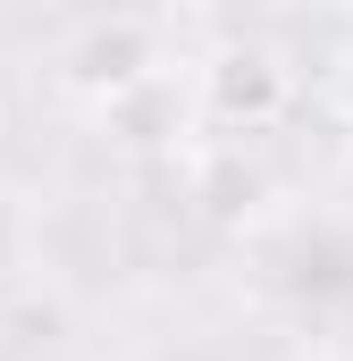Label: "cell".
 <instances>
[{
  "label": "cell",
  "mask_w": 353,
  "mask_h": 361,
  "mask_svg": "<svg viewBox=\"0 0 353 361\" xmlns=\"http://www.w3.org/2000/svg\"><path fill=\"white\" fill-rule=\"evenodd\" d=\"M185 126H202V92L176 85L169 68H160L152 85H135L126 101H109V109H101V135H109V143H126V152H176V143H185Z\"/></svg>",
  "instance_id": "obj_3"
},
{
  "label": "cell",
  "mask_w": 353,
  "mask_h": 361,
  "mask_svg": "<svg viewBox=\"0 0 353 361\" xmlns=\"http://www.w3.org/2000/svg\"><path fill=\"white\" fill-rule=\"evenodd\" d=\"M169 59H160V34L143 25V17H92L85 34L59 51V85L92 101V109H109V101H126L135 85H152Z\"/></svg>",
  "instance_id": "obj_2"
},
{
  "label": "cell",
  "mask_w": 353,
  "mask_h": 361,
  "mask_svg": "<svg viewBox=\"0 0 353 361\" xmlns=\"http://www.w3.org/2000/svg\"><path fill=\"white\" fill-rule=\"evenodd\" d=\"M193 92H202V126L219 135H261L286 118L294 101V68L269 51V42H219L202 68H193Z\"/></svg>",
  "instance_id": "obj_1"
},
{
  "label": "cell",
  "mask_w": 353,
  "mask_h": 361,
  "mask_svg": "<svg viewBox=\"0 0 353 361\" xmlns=\"http://www.w3.org/2000/svg\"><path fill=\"white\" fill-rule=\"evenodd\" d=\"M328 109L353 126V34L337 42V59H328Z\"/></svg>",
  "instance_id": "obj_5"
},
{
  "label": "cell",
  "mask_w": 353,
  "mask_h": 361,
  "mask_svg": "<svg viewBox=\"0 0 353 361\" xmlns=\"http://www.w3.org/2000/svg\"><path fill=\"white\" fill-rule=\"evenodd\" d=\"M261 169L244 160V143H210L202 160H193V202L210 210V219H253L261 210Z\"/></svg>",
  "instance_id": "obj_4"
},
{
  "label": "cell",
  "mask_w": 353,
  "mask_h": 361,
  "mask_svg": "<svg viewBox=\"0 0 353 361\" xmlns=\"http://www.w3.org/2000/svg\"><path fill=\"white\" fill-rule=\"evenodd\" d=\"M160 8H202V0H160Z\"/></svg>",
  "instance_id": "obj_8"
},
{
  "label": "cell",
  "mask_w": 353,
  "mask_h": 361,
  "mask_svg": "<svg viewBox=\"0 0 353 361\" xmlns=\"http://www.w3.org/2000/svg\"><path fill=\"white\" fill-rule=\"evenodd\" d=\"M0 135H8V92H0Z\"/></svg>",
  "instance_id": "obj_7"
},
{
  "label": "cell",
  "mask_w": 353,
  "mask_h": 361,
  "mask_svg": "<svg viewBox=\"0 0 353 361\" xmlns=\"http://www.w3.org/2000/svg\"><path fill=\"white\" fill-rule=\"evenodd\" d=\"M8 261H17V235H8V219H0V269H8Z\"/></svg>",
  "instance_id": "obj_6"
}]
</instances>
